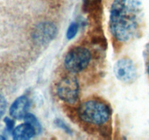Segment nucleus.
<instances>
[{"label":"nucleus","instance_id":"f257e3e1","mask_svg":"<svg viewBox=\"0 0 149 140\" xmlns=\"http://www.w3.org/2000/svg\"><path fill=\"white\" fill-rule=\"evenodd\" d=\"M143 10L138 0H114L110 9L109 30L115 39L127 42L138 36Z\"/></svg>","mask_w":149,"mask_h":140},{"label":"nucleus","instance_id":"f03ea898","mask_svg":"<svg viewBox=\"0 0 149 140\" xmlns=\"http://www.w3.org/2000/svg\"><path fill=\"white\" fill-rule=\"evenodd\" d=\"M78 115L84 123L101 126L109 122L111 118V109L102 101L89 99L79 106Z\"/></svg>","mask_w":149,"mask_h":140},{"label":"nucleus","instance_id":"7ed1b4c3","mask_svg":"<svg viewBox=\"0 0 149 140\" xmlns=\"http://www.w3.org/2000/svg\"><path fill=\"white\" fill-rule=\"evenodd\" d=\"M91 52L84 47L70 50L64 58V66L71 73H79L85 69L91 61Z\"/></svg>","mask_w":149,"mask_h":140},{"label":"nucleus","instance_id":"20e7f679","mask_svg":"<svg viewBox=\"0 0 149 140\" xmlns=\"http://www.w3.org/2000/svg\"><path fill=\"white\" fill-rule=\"evenodd\" d=\"M57 94L58 97L66 103H76L79 95V85L77 77L68 75L63 77L57 85Z\"/></svg>","mask_w":149,"mask_h":140},{"label":"nucleus","instance_id":"39448f33","mask_svg":"<svg viewBox=\"0 0 149 140\" xmlns=\"http://www.w3.org/2000/svg\"><path fill=\"white\" fill-rule=\"evenodd\" d=\"M113 72L119 81L126 84L134 83L138 77V71L133 61L128 58L118 60L113 66Z\"/></svg>","mask_w":149,"mask_h":140},{"label":"nucleus","instance_id":"423d86ee","mask_svg":"<svg viewBox=\"0 0 149 140\" xmlns=\"http://www.w3.org/2000/svg\"><path fill=\"white\" fill-rule=\"evenodd\" d=\"M57 28L51 22H42L39 23L33 31V39L39 45L49 43L55 37Z\"/></svg>","mask_w":149,"mask_h":140},{"label":"nucleus","instance_id":"0eeeda50","mask_svg":"<svg viewBox=\"0 0 149 140\" xmlns=\"http://www.w3.org/2000/svg\"><path fill=\"white\" fill-rule=\"evenodd\" d=\"M29 100L26 96H21L15 99L10 108V114L15 119H23L28 114Z\"/></svg>","mask_w":149,"mask_h":140},{"label":"nucleus","instance_id":"6e6552de","mask_svg":"<svg viewBox=\"0 0 149 140\" xmlns=\"http://www.w3.org/2000/svg\"><path fill=\"white\" fill-rule=\"evenodd\" d=\"M36 133V129L28 123L17 125L13 131V137L14 139H31Z\"/></svg>","mask_w":149,"mask_h":140},{"label":"nucleus","instance_id":"1a4fd4ad","mask_svg":"<svg viewBox=\"0 0 149 140\" xmlns=\"http://www.w3.org/2000/svg\"><path fill=\"white\" fill-rule=\"evenodd\" d=\"M25 120V122L31 124L33 128L36 129V133H39L41 131V125L39 123V122L38 121L37 118L34 116L32 114L28 113L27 115L25 116V118H23Z\"/></svg>","mask_w":149,"mask_h":140},{"label":"nucleus","instance_id":"9d476101","mask_svg":"<svg viewBox=\"0 0 149 140\" xmlns=\"http://www.w3.org/2000/svg\"><path fill=\"white\" fill-rule=\"evenodd\" d=\"M79 26L77 23H71L70 26H68V30L66 32V37L68 39H72L75 37L78 32Z\"/></svg>","mask_w":149,"mask_h":140},{"label":"nucleus","instance_id":"9b49d317","mask_svg":"<svg viewBox=\"0 0 149 140\" xmlns=\"http://www.w3.org/2000/svg\"><path fill=\"white\" fill-rule=\"evenodd\" d=\"M7 109V101L5 98L0 94V118L2 117Z\"/></svg>","mask_w":149,"mask_h":140},{"label":"nucleus","instance_id":"f8f14e48","mask_svg":"<svg viewBox=\"0 0 149 140\" xmlns=\"http://www.w3.org/2000/svg\"><path fill=\"white\" fill-rule=\"evenodd\" d=\"M4 122H5L6 126H7V129L8 131H13V127H14V121L12 119L9 118H4Z\"/></svg>","mask_w":149,"mask_h":140},{"label":"nucleus","instance_id":"ddd939ff","mask_svg":"<svg viewBox=\"0 0 149 140\" xmlns=\"http://www.w3.org/2000/svg\"><path fill=\"white\" fill-rule=\"evenodd\" d=\"M146 71H147V74H148V77H149V47H148V50H147V52H146Z\"/></svg>","mask_w":149,"mask_h":140}]
</instances>
